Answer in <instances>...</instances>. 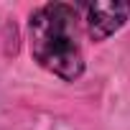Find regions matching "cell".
Instances as JSON below:
<instances>
[{
  "instance_id": "2",
  "label": "cell",
  "mask_w": 130,
  "mask_h": 130,
  "mask_svg": "<svg viewBox=\"0 0 130 130\" xmlns=\"http://www.w3.org/2000/svg\"><path fill=\"white\" fill-rule=\"evenodd\" d=\"M87 13V33L92 41H105L107 36H112L125 21L130 8L122 3H89L84 5Z\"/></svg>"
},
{
  "instance_id": "1",
  "label": "cell",
  "mask_w": 130,
  "mask_h": 130,
  "mask_svg": "<svg viewBox=\"0 0 130 130\" xmlns=\"http://www.w3.org/2000/svg\"><path fill=\"white\" fill-rule=\"evenodd\" d=\"M31 54L41 67L67 82L84 72V54L77 41V10L67 3L41 5L28 23Z\"/></svg>"
}]
</instances>
